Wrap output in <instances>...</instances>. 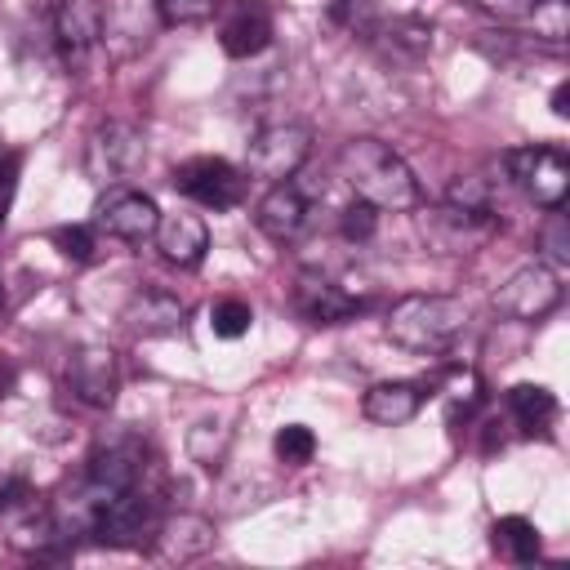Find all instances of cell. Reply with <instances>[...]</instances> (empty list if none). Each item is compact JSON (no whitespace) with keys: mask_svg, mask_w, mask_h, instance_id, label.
I'll list each match as a JSON object with an SVG mask.
<instances>
[{"mask_svg":"<svg viewBox=\"0 0 570 570\" xmlns=\"http://www.w3.org/2000/svg\"><path fill=\"white\" fill-rule=\"evenodd\" d=\"M338 174L356 191V200H370L374 209H414L419 205V178L414 169L379 138H347L338 151Z\"/></svg>","mask_w":570,"mask_h":570,"instance_id":"cell-1","label":"cell"},{"mask_svg":"<svg viewBox=\"0 0 570 570\" xmlns=\"http://www.w3.org/2000/svg\"><path fill=\"white\" fill-rule=\"evenodd\" d=\"M468 321H472V312L454 294H405L387 312V338L405 352L436 356L463 338Z\"/></svg>","mask_w":570,"mask_h":570,"instance_id":"cell-2","label":"cell"},{"mask_svg":"<svg viewBox=\"0 0 570 570\" xmlns=\"http://www.w3.org/2000/svg\"><path fill=\"white\" fill-rule=\"evenodd\" d=\"M147 160V134L134 120H107L85 142V174L102 187L138 174Z\"/></svg>","mask_w":570,"mask_h":570,"instance_id":"cell-3","label":"cell"},{"mask_svg":"<svg viewBox=\"0 0 570 570\" xmlns=\"http://www.w3.org/2000/svg\"><path fill=\"white\" fill-rule=\"evenodd\" d=\"M312 151V129L303 120H272L249 138V174L267 178V183H285L289 174H298V165Z\"/></svg>","mask_w":570,"mask_h":570,"instance_id":"cell-4","label":"cell"},{"mask_svg":"<svg viewBox=\"0 0 570 570\" xmlns=\"http://www.w3.org/2000/svg\"><path fill=\"white\" fill-rule=\"evenodd\" d=\"M419 227H423V240L436 249V254H472L481 249L494 232H499V214L490 209H468V205H436L428 214H419Z\"/></svg>","mask_w":570,"mask_h":570,"instance_id":"cell-5","label":"cell"},{"mask_svg":"<svg viewBox=\"0 0 570 570\" xmlns=\"http://www.w3.org/2000/svg\"><path fill=\"white\" fill-rule=\"evenodd\" d=\"M169 183H174V191H183L187 200H196L205 209H232L245 196V174L232 160H223V156L178 160L174 174H169Z\"/></svg>","mask_w":570,"mask_h":570,"instance_id":"cell-6","label":"cell"},{"mask_svg":"<svg viewBox=\"0 0 570 570\" xmlns=\"http://www.w3.org/2000/svg\"><path fill=\"white\" fill-rule=\"evenodd\" d=\"M508 174L525 200L543 209H561L570 191V160L557 147H517L508 151Z\"/></svg>","mask_w":570,"mask_h":570,"instance_id":"cell-7","label":"cell"},{"mask_svg":"<svg viewBox=\"0 0 570 570\" xmlns=\"http://www.w3.org/2000/svg\"><path fill=\"white\" fill-rule=\"evenodd\" d=\"M557 303H561V276L548 263H525L494 289V312L512 321H543Z\"/></svg>","mask_w":570,"mask_h":570,"instance_id":"cell-8","label":"cell"},{"mask_svg":"<svg viewBox=\"0 0 570 570\" xmlns=\"http://www.w3.org/2000/svg\"><path fill=\"white\" fill-rule=\"evenodd\" d=\"M94 223L116 236V240H129V245H142L147 236H156V223H160V209L147 191H134V187H107L94 205Z\"/></svg>","mask_w":570,"mask_h":570,"instance_id":"cell-9","label":"cell"},{"mask_svg":"<svg viewBox=\"0 0 570 570\" xmlns=\"http://www.w3.org/2000/svg\"><path fill=\"white\" fill-rule=\"evenodd\" d=\"M67 387L76 401L94 405V410H107L120 392V365H116V352L111 347H98V343H85L67 356Z\"/></svg>","mask_w":570,"mask_h":570,"instance_id":"cell-10","label":"cell"},{"mask_svg":"<svg viewBox=\"0 0 570 570\" xmlns=\"http://www.w3.org/2000/svg\"><path fill=\"white\" fill-rule=\"evenodd\" d=\"M218 40L227 58H254L272 45V9L263 0H227Z\"/></svg>","mask_w":570,"mask_h":570,"instance_id":"cell-11","label":"cell"},{"mask_svg":"<svg viewBox=\"0 0 570 570\" xmlns=\"http://www.w3.org/2000/svg\"><path fill=\"white\" fill-rule=\"evenodd\" d=\"M53 36H58V49H62L67 67L80 71L89 62V53L98 49V36H102L98 0H62L58 13H53Z\"/></svg>","mask_w":570,"mask_h":570,"instance_id":"cell-12","label":"cell"},{"mask_svg":"<svg viewBox=\"0 0 570 570\" xmlns=\"http://www.w3.org/2000/svg\"><path fill=\"white\" fill-rule=\"evenodd\" d=\"M254 223H258V232L267 236V240H276V245H289V240H298L303 236V227H307V196L285 178V183H272V191L258 200V209H254Z\"/></svg>","mask_w":570,"mask_h":570,"instance_id":"cell-13","label":"cell"},{"mask_svg":"<svg viewBox=\"0 0 570 570\" xmlns=\"http://www.w3.org/2000/svg\"><path fill=\"white\" fill-rule=\"evenodd\" d=\"M294 307H298V316L312 321V325H338V321H347V316L361 312V303H356L343 285H334V281H325V276H312V272L298 276V285H294Z\"/></svg>","mask_w":570,"mask_h":570,"instance_id":"cell-14","label":"cell"},{"mask_svg":"<svg viewBox=\"0 0 570 570\" xmlns=\"http://www.w3.org/2000/svg\"><path fill=\"white\" fill-rule=\"evenodd\" d=\"M214 548V525L196 512H178V517H165L151 534V552L160 561H191L200 552Z\"/></svg>","mask_w":570,"mask_h":570,"instance_id":"cell-15","label":"cell"},{"mask_svg":"<svg viewBox=\"0 0 570 570\" xmlns=\"http://www.w3.org/2000/svg\"><path fill=\"white\" fill-rule=\"evenodd\" d=\"M156 249L174 267H196L209 249V227L200 214H165L156 223Z\"/></svg>","mask_w":570,"mask_h":570,"instance_id":"cell-16","label":"cell"},{"mask_svg":"<svg viewBox=\"0 0 570 570\" xmlns=\"http://www.w3.org/2000/svg\"><path fill=\"white\" fill-rule=\"evenodd\" d=\"M187 321V307L178 294L169 289H138L129 303H125V325L156 338V334H178Z\"/></svg>","mask_w":570,"mask_h":570,"instance_id":"cell-17","label":"cell"},{"mask_svg":"<svg viewBox=\"0 0 570 570\" xmlns=\"http://www.w3.org/2000/svg\"><path fill=\"white\" fill-rule=\"evenodd\" d=\"M423 405V387L419 383H405V379H392V383H374L361 401V414L370 423H383V428H401L419 414Z\"/></svg>","mask_w":570,"mask_h":570,"instance_id":"cell-18","label":"cell"},{"mask_svg":"<svg viewBox=\"0 0 570 570\" xmlns=\"http://www.w3.org/2000/svg\"><path fill=\"white\" fill-rule=\"evenodd\" d=\"M508 414L517 419L521 432H543L557 419V396L543 383H517L508 387Z\"/></svg>","mask_w":570,"mask_h":570,"instance_id":"cell-19","label":"cell"},{"mask_svg":"<svg viewBox=\"0 0 570 570\" xmlns=\"http://www.w3.org/2000/svg\"><path fill=\"white\" fill-rule=\"evenodd\" d=\"M490 543H494V552H499L503 561H512V566H530V561L539 557V530H534L525 517H499V521L490 525Z\"/></svg>","mask_w":570,"mask_h":570,"instance_id":"cell-20","label":"cell"},{"mask_svg":"<svg viewBox=\"0 0 570 570\" xmlns=\"http://www.w3.org/2000/svg\"><path fill=\"white\" fill-rule=\"evenodd\" d=\"M249 325H254V312L245 298H218L209 307V330L218 338H240V334H249Z\"/></svg>","mask_w":570,"mask_h":570,"instance_id":"cell-21","label":"cell"},{"mask_svg":"<svg viewBox=\"0 0 570 570\" xmlns=\"http://www.w3.org/2000/svg\"><path fill=\"white\" fill-rule=\"evenodd\" d=\"M481 379L472 374V370H454L450 374V383H445V410H450V419H468L476 405H481Z\"/></svg>","mask_w":570,"mask_h":570,"instance_id":"cell-22","label":"cell"},{"mask_svg":"<svg viewBox=\"0 0 570 570\" xmlns=\"http://www.w3.org/2000/svg\"><path fill=\"white\" fill-rule=\"evenodd\" d=\"M272 450H276V459H281V463L298 468V463H307V459L316 454V436H312V428H303V423H285V428L276 432Z\"/></svg>","mask_w":570,"mask_h":570,"instance_id":"cell-23","label":"cell"},{"mask_svg":"<svg viewBox=\"0 0 570 570\" xmlns=\"http://www.w3.org/2000/svg\"><path fill=\"white\" fill-rule=\"evenodd\" d=\"M156 9H160L165 27H196V22L214 18L218 0H156Z\"/></svg>","mask_w":570,"mask_h":570,"instance_id":"cell-24","label":"cell"},{"mask_svg":"<svg viewBox=\"0 0 570 570\" xmlns=\"http://www.w3.org/2000/svg\"><path fill=\"white\" fill-rule=\"evenodd\" d=\"M49 240L71 258V263H85V258H94V232L85 227V223H67V227H53L49 232Z\"/></svg>","mask_w":570,"mask_h":570,"instance_id":"cell-25","label":"cell"},{"mask_svg":"<svg viewBox=\"0 0 570 570\" xmlns=\"http://www.w3.org/2000/svg\"><path fill=\"white\" fill-rule=\"evenodd\" d=\"M374 227H379V209H374L370 200H352V205L343 209V236H347V240H370Z\"/></svg>","mask_w":570,"mask_h":570,"instance_id":"cell-26","label":"cell"},{"mask_svg":"<svg viewBox=\"0 0 570 570\" xmlns=\"http://www.w3.org/2000/svg\"><path fill=\"white\" fill-rule=\"evenodd\" d=\"M552 218H548V227H543V258L552 263V267H566L570 263V240H566V218H561V209H548Z\"/></svg>","mask_w":570,"mask_h":570,"instance_id":"cell-27","label":"cell"},{"mask_svg":"<svg viewBox=\"0 0 570 570\" xmlns=\"http://www.w3.org/2000/svg\"><path fill=\"white\" fill-rule=\"evenodd\" d=\"M543 0H476V9H485L490 18H503V22H521V18H534Z\"/></svg>","mask_w":570,"mask_h":570,"instance_id":"cell-28","label":"cell"},{"mask_svg":"<svg viewBox=\"0 0 570 570\" xmlns=\"http://www.w3.org/2000/svg\"><path fill=\"white\" fill-rule=\"evenodd\" d=\"M330 18L356 31V27L370 22V0H334V4H330Z\"/></svg>","mask_w":570,"mask_h":570,"instance_id":"cell-29","label":"cell"},{"mask_svg":"<svg viewBox=\"0 0 570 570\" xmlns=\"http://www.w3.org/2000/svg\"><path fill=\"white\" fill-rule=\"evenodd\" d=\"M13 191H18V156H4L0 160V227L13 209Z\"/></svg>","mask_w":570,"mask_h":570,"instance_id":"cell-30","label":"cell"},{"mask_svg":"<svg viewBox=\"0 0 570 570\" xmlns=\"http://www.w3.org/2000/svg\"><path fill=\"white\" fill-rule=\"evenodd\" d=\"M552 111L557 116H570V85H557L552 89Z\"/></svg>","mask_w":570,"mask_h":570,"instance_id":"cell-31","label":"cell"},{"mask_svg":"<svg viewBox=\"0 0 570 570\" xmlns=\"http://www.w3.org/2000/svg\"><path fill=\"white\" fill-rule=\"evenodd\" d=\"M4 387H9V365L0 361V396H4Z\"/></svg>","mask_w":570,"mask_h":570,"instance_id":"cell-32","label":"cell"},{"mask_svg":"<svg viewBox=\"0 0 570 570\" xmlns=\"http://www.w3.org/2000/svg\"><path fill=\"white\" fill-rule=\"evenodd\" d=\"M4 156H9V151H4V142H0V160H4Z\"/></svg>","mask_w":570,"mask_h":570,"instance_id":"cell-33","label":"cell"},{"mask_svg":"<svg viewBox=\"0 0 570 570\" xmlns=\"http://www.w3.org/2000/svg\"><path fill=\"white\" fill-rule=\"evenodd\" d=\"M0 303H4V289H0Z\"/></svg>","mask_w":570,"mask_h":570,"instance_id":"cell-34","label":"cell"}]
</instances>
